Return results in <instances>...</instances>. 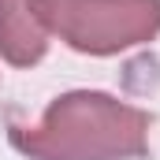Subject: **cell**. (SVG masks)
Here are the masks:
<instances>
[{"label": "cell", "mask_w": 160, "mask_h": 160, "mask_svg": "<svg viewBox=\"0 0 160 160\" xmlns=\"http://www.w3.org/2000/svg\"><path fill=\"white\" fill-rule=\"evenodd\" d=\"M15 142L41 160H112L145 149V116L112 97L78 93L52 104L48 119Z\"/></svg>", "instance_id": "1"}, {"label": "cell", "mask_w": 160, "mask_h": 160, "mask_svg": "<svg viewBox=\"0 0 160 160\" xmlns=\"http://www.w3.org/2000/svg\"><path fill=\"white\" fill-rule=\"evenodd\" d=\"M38 15L75 48L112 52L157 30L160 0H38Z\"/></svg>", "instance_id": "2"}, {"label": "cell", "mask_w": 160, "mask_h": 160, "mask_svg": "<svg viewBox=\"0 0 160 160\" xmlns=\"http://www.w3.org/2000/svg\"><path fill=\"white\" fill-rule=\"evenodd\" d=\"M0 48L11 63H34L45 52L38 0H0Z\"/></svg>", "instance_id": "3"}]
</instances>
